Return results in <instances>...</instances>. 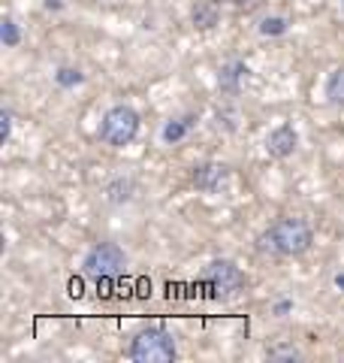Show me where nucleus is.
Wrapping results in <instances>:
<instances>
[{
    "mask_svg": "<svg viewBox=\"0 0 344 363\" xmlns=\"http://www.w3.org/2000/svg\"><path fill=\"white\" fill-rule=\"evenodd\" d=\"M311 242H314L311 224L305 218H296V215H284L260 236V248H269L272 255L281 257H299L311 248Z\"/></svg>",
    "mask_w": 344,
    "mask_h": 363,
    "instance_id": "f257e3e1",
    "label": "nucleus"
},
{
    "mask_svg": "<svg viewBox=\"0 0 344 363\" xmlns=\"http://www.w3.org/2000/svg\"><path fill=\"white\" fill-rule=\"evenodd\" d=\"M127 357L136 363H172L178 357L176 339L160 327H148V330L136 333L127 348Z\"/></svg>",
    "mask_w": 344,
    "mask_h": 363,
    "instance_id": "f03ea898",
    "label": "nucleus"
},
{
    "mask_svg": "<svg viewBox=\"0 0 344 363\" xmlns=\"http://www.w3.org/2000/svg\"><path fill=\"white\" fill-rule=\"evenodd\" d=\"M139 133V112L133 106H112L100 121V140L112 145V149H124L130 145Z\"/></svg>",
    "mask_w": 344,
    "mask_h": 363,
    "instance_id": "7ed1b4c3",
    "label": "nucleus"
},
{
    "mask_svg": "<svg viewBox=\"0 0 344 363\" xmlns=\"http://www.w3.org/2000/svg\"><path fill=\"white\" fill-rule=\"evenodd\" d=\"M127 267V255L118 242H97L82 260V269L91 279H115Z\"/></svg>",
    "mask_w": 344,
    "mask_h": 363,
    "instance_id": "20e7f679",
    "label": "nucleus"
},
{
    "mask_svg": "<svg viewBox=\"0 0 344 363\" xmlns=\"http://www.w3.org/2000/svg\"><path fill=\"white\" fill-rule=\"evenodd\" d=\"M202 281L212 288L214 297H229V294L245 288V272L239 269L233 260H212L209 269H205Z\"/></svg>",
    "mask_w": 344,
    "mask_h": 363,
    "instance_id": "39448f33",
    "label": "nucleus"
},
{
    "mask_svg": "<svg viewBox=\"0 0 344 363\" xmlns=\"http://www.w3.org/2000/svg\"><path fill=\"white\" fill-rule=\"evenodd\" d=\"M229 179V169L224 164H202L193 169V185L197 191H205V194H214V191H221Z\"/></svg>",
    "mask_w": 344,
    "mask_h": 363,
    "instance_id": "423d86ee",
    "label": "nucleus"
},
{
    "mask_svg": "<svg viewBox=\"0 0 344 363\" xmlns=\"http://www.w3.org/2000/svg\"><path fill=\"white\" fill-rule=\"evenodd\" d=\"M296 145H299V133H296L290 124H281V128H275L269 133V140H266V149L275 157H290L296 152Z\"/></svg>",
    "mask_w": 344,
    "mask_h": 363,
    "instance_id": "0eeeda50",
    "label": "nucleus"
},
{
    "mask_svg": "<svg viewBox=\"0 0 344 363\" xmlns=\"http://www.w3.org/2000/svg\"><path fill=\"white\" fill-rule=\"evenodd\" d=\"M326 100L336 106H344V64L336 67L326 79Z\"/></svg>",
    "mask_w": 344,
    "mask_h": 363,
    "instance_id": "6e6552de",
    "label": "nucleus"
},
{
    "mask_svg": "<svg viewBox=\"0 0 344 363\" xmlns=\"http://www.w3.org/2000/svg\"><path fill=\"white\" fill-rule=\"evenodd\" d=\"M193 25L202 28V30L217 25V6L212 4V0H200V4L193 6Z\"/></svg>",
    "mask_w": 344,
    "mask_h": 363,
    "instance_id": "1a4fd4ad",
    "label": "nucleus"
},
{
    "mask_svg": "<svg viewBox=\"0 0 344 363\" xmlns=\"http://www.w3.org/2000/svg\"><path fill=\"white\" fill-rule=\"evenodd\" d=\"M248 73V67L242 64V61H233V64H227L224 70H221V88H227V91H236L239 88V82H242V76Z\"/></svg>",
    "mask_w": 344,
    "mask_h": 363,
    "instance_id": "9d476101",
    "label": "nucleus"
},
{
    "mask_svg": "<svg viewBox=\"0 0 344 363\" xmlns=\"http://www.w3.org/2000/svg\"><path fill=\"white\" fill-rule=\"evenodd\" d=\"M188 130H190V118H178V121H169L166 128H164V140L169 143V145H176V143H181L188 136Z\"/></svg>",
    "mask_w": 344,
    "mask_h": 363,
    "instance_id": "9b49d317",
    "label": "nucleus"
},
{
    "mask_svg": "<svg viewBox=\"0 0 344 363\" xmlns=\"http://www.w3.org/2000/svg\"><path fill=\"white\" fill-rule=\"evenodd\" d=\"M266 357H269V360H299L302 351L296 348V345H290V342H278V345H272V348L266 351Z\"/></svg>",
    "mask_w": 344,
    "mask_h": 363,
    "instance_id": "f8f14e48",
    "label": "nucleus"
},
{
    "mask_svg": "<svg viewBox=\"0 0 344 363\" xmlns=\"http://www.w3.org/2000/svg\"><path fill=\"white\" fill-rule=\"evenodd\" d=\"M0 40H4V45H9V49H16L21 43V30L13 18H4V25H0Z\"/></svg>",
    "mask_w": 344,
    "mask_h": 363,
    "instance_id": "ddd939ff",
    "label": "nucleus"
},
{
    "mask_svg": "<svg viewBox=\"0 0 344 363\" xmlns=\"http://www.w3.org/2000/svg\"><path fill=\"white\" fill-rule=\"evenodd\" d=\"M260 33H263V37H281V33H287V18H281V16L263 18Z\"/></svg>",
    "mask_w": 344,
    "mask_h": 363,
    "instance_id": "4468645a",
    "label": "nucleus"
},
{
    "mask_svg": "<svg viewBox=\"0 0 344 363\" xmlns=\"http://www.w3.org/2000/svg\"><path fill=\"white\" fill-rule=\"evenodd\" d=\"M55 82L61 85V88H73L79 82H85V76L79 73V70H73V67H61V70L55 73Z\"/></svg>",
    "mask_w": 344,
    "mask_h": 363,
    "instance_id": "2eb2a0df",
    "label": "nucleus"
},
{
    "mask_svg": "<svg viewBox=\"0 0 344 363\" xmlns=\"http://www.w3.org/2000/svg\"><path fill=\"white\" fill-rule=\"evenodd\" d=\"M130 182L127 179H118V182H112L109 185V200L112 203H124V200H130Z\"/></svg>",
    "mask_w": 344,
    "mask_h": 363,
    "instance_id": "dca6fc26",
    "label": "nucleus"
},
{
    "mask_svg": "<svg viewBox=\"0 0 344 363\" xmlns=\"http://www.w3.org/2000/svg\"><path fill=\"white\" fill-rule=\"evenodd\" d=\"M9 133H13V112L9 109H4L0 112V140H9Z\"/></svg>",
    "mask_w": 344,
    "mask_h": 363,
    "instance_id": "f3484780",
    "label": "nucleus"
},
{
    "mask_svg": "<svg viewBox=\"0 0 344 363\" xmlns=\"http://www.w3.org/2000/svg\"><path fill=\"white\" fill-rule=\"evenodd\" d=\"M287 312H293V300H278L272 306V315H278V318H284Z\"/></svg>",
    "mask_w": 344,
    "mask_h": 363,
    "instance_id": "a211bd4d",
    "label": "nucleus"
},
{
    "mask_svg": "<svg viewBox=\"0 0 344 363\" xmlns=\"http://www.w3.org/2000/svg\"><path fill=\"white\" fill-rule=\"evenodd\" d=\"M336 288H341V291H344V272H338V276H336Z\"/></svg>",
    "mask_w": 344,
    "mask_h": 363,
    "instance_id": "6ab92c4d",
    "label": "nucleus"
}]
</instances>
